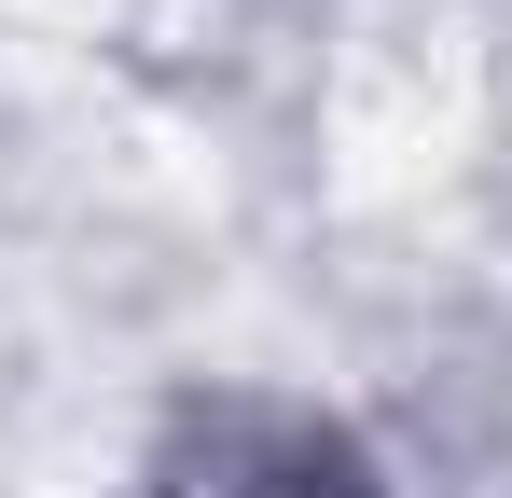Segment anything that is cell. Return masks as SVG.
Returning a JSON list of instances; mask_svg holds the SVG:
<instances>
[{"instance_id":"6da1fadb","label":"cell","mask_w":512,"mask_h":498,"mask_svg":"<svg viewBox=\"0 0 512 498\" xmlns=\"http://www.w3.org/2000/svg\"><path fill=\"white\" fill-rule=\"evenodd\" d=\"M153 498H388L360 471L333 415L263 402V388H222V402H180L167 443H153Z\"/></svg>"}]
</instances>
